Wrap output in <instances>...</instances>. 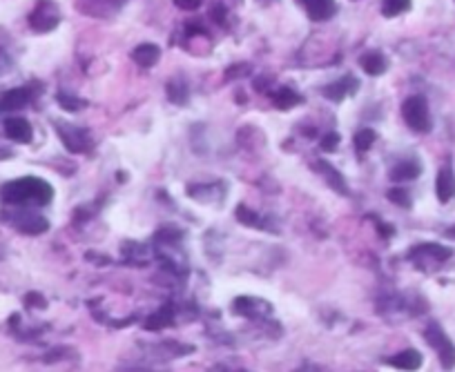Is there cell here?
<instances>
[{"label": "cell", "mask_w": 455, "mask_h": 372, "mask_svg": "<svg viewBox=\"0 0 455 372\" xmlns=\"http://www.w3.org/2000/svg\"><path fill=\"white\" fill-rule=\"evenodd\" d=\"M0 196L9 205H49L54 198V187L43 178L25 176L5 183L0 187Z\"/></svg>", "instance_id": "obj_1"}, {"label": "cell", "mask_w": 455, "mask_h": 372, "mask_svg": "<svg viewBox=\"0 0 455 372\" xmlns=\"http://www.w3.org/2000/svg\"><path fill=\"white\" fill-rule=\"evenodd\" d=\"M402 116H404L406 125L413 132L427 134L431 130V112H429V103L422 96H411L402 105Z\"/></svg>", "instance_id": "obj_2"}, {"label": "cell", "mask_w": 455, "mask_h": 372, "mask_svg": "<svg viewBox=\"0 0 455 372\" xmlns=\"http://www.w3.org/2000/svg\"><path fill=\"white\" fill-rule=\"evenodd\" d=\"M424 339L429 341V346L438 353L442 368L453 370L455 368V344L449 339V335L444 332L438 323H429L427 330H424Z\"/></svg>", "instance_id": "obj_3"}, {"label": "cell", "mask_w": 455, "mask_h": 372, "mask_svg": "<svg viewBox=\"0 0 455 372\" xmlns=\"http://www.w3.org/2000/svg\"><path fill=\"white\" fill-rule=\"evenodd\" d=\"M58 23H60V14L54 0H38L36 9L29 14V27L38 31V34L56 29Z\"/></svg>", "instance_id": "obj_4"}, {"label": "cell", "mask_w": 455, "mask_h": 372, "mask_svg": "<svg viewBox=\"0 0 455 372\" xmlns=\"http://www.w3.org/2000/svg\"><path fill=\"white\" fill-rule=\"evenodd\" d=\"M451 254H453L451 248H444L440 243H422V246L411 250L408 259L415 263L420 270H427L429 263H442V261L451 259Z\"/></svg>", "instance_id": "obj_5"}, {"label": "cell", "mask_w": 455, "mask_h": 372, "mask_svg": "<svg viewBox=\"0 0 455 372\" xmlns=\"http://www.w3.org/2000/svg\"><path fill=\"white\" fill-rule=\"evenodd\" d=\"M56 132L63 138V143H65V147L69 152L81 154V152L90 150V136H88L85 130H81V127H76V125H58Z\"/></svg>", "instance_id": "obj_6"}, {"label": "cell", "mask_w": 455, "mask_h": 372, "mask_svg": "<svg viewBox=\"0 0 455 372\" xmlns=\"http://www.w3.org/2000/svg\"><path fill=\"white\" fill-rule=\"evenodd\" d=\"M12 223L18 232H23V235H29V237L43 235V232L49 230V221L45 217L36 214V212H20V214H14Z\"/></svg>", "instance_id": "obj_7"}, {"label": "cell", "mask_w": 455, "mask_h": 372, "mask_svg": "<svg viewBox=\"0 0 455 372\" xmlns=\"http://www.w3.org/2000/svg\"><path fill=\"white\" fill-rule=\"evenodd\" d=\"M299 3L304 5L306 14H308V18L315 20V23H322V20L333 18L337 12L335 0H299Z\"/></svg>", "instance_id": "obj_8"}, {"label": "cell", "mask_w": 455, "mask_h": 372, "mask_svg": "<svg viewBox=\"0 0 455 372\" xmlns=\"http://www.w3.org/2000/svg\"><path fill=\"white\" fill-rule=\"evenodd\" d=\"M5 136L14 143H29L34 132H31L29 121L20 119V116H12V119L5 121Z\"/></svg>", "instance_id": "obj_9"}, {"label": "cell", "mask_w": 455, "mask_h": 372, "mask_svg": "<svg viewBox=\"0 0 455 372\" xmlns=\"http://www.w3.org/2000/svg\"><path fill=\"white\" fill-rule=\"evenodd\" d=\"M235 312L241 314V316L255 319V316L268 314L270 305L266 301H261V299H252V296H239V299H235Z\"/></svg>", "instance_id": "obj_10"}, {"label": "cell", "mask_w": 455, "mask_h": 372, "mask_svg": "<svg viewBox=\"0 0 455 372\" xmlns=\"http://www.w3.org/2000/svg\"><path fill=\"white\" fill-rule=\"evenodd\" d=\"M436 194L440 198V203H449L455 196V172L449 165L440 169L438 180H436Z\"/></svg>", "instance_id": "obj_11"}, {"label": "cell", "mask_w": 455, "mask_h": 372, "mask_svg": "<svg viewBox=\"0 0 455 372\" xmlns=\"http://www.w3.org/2000/svg\"><path fill=\"white\" fill-rule=\"evenodd\" d=\"M31 94L29 90L25 87H14L3 94V99H0V110L3 112H16V110H23L25 105L29 103Z\"/></svg>", "instance_id": "obj_12"}, {"label": "cell", "mask_w": 455, "mask_h": 372, "mask_svg": "<svg viewBox=\"0 0 455 372\" xmlns=\"http://www.w3.org/2000/svg\"><path fill=\"white\" fill-rule=\"evenodd\" d=\"M132 58L139 67L150 69V67L156 65L158 58H161V49H158L156 45H152V42H143V45H139L132 51Z\"/></svg>", "instance_id": "obj_13"}, {"label": "cell", "mask_w": 455, "mask_h": 372, "mask_svg": "<svg viewBox=\"0 0 455 372\" xmlns=\"http://www.w3.org/2000/svg\"><path fill=\"white\" fill-rule=\"evenodd\" d=\"M386 364L388 366H393L397 370H406V372H413V370H420L422 366V355L417 353V350H404V353H399L395 357H390L386 359Z\"/></svg>", "instance_id": "obj_14"}, {"label": "cell", "mask_w": 455, "mask_h": 372, "mask_svg": "<svg viewBox=\"0 0 455 372\" xmlns=\"http://www.w3.org/2000/svg\"><path fill=\"white\" fill-rule=\"evenodd\" d=\"M355 90H357V81L353 76H346V78L324 87V96L337 103V101H342L344 96H348V94H355Z\"/></svg>", "instance_id": "obj_15"}, {"label": "cell", "mask_w": 455, "mask_h": 372, "mask_svg": "<svg viewBox=\"0 0 455 372\" xmlns=\"http://www.w3.org/2000/svg\"><path fill=\"white\" fill-rule=\"evenodd\" d=\"M317 172H320L326 180H328V185H331L335 192H340V194H346L348 192V187H346V180L344 176L337 172V169L328 163V161H317Z\"/></svg>", "instance_id": "obj_16"}, {"label": "cell", "mask_w": 455, "mask_h": 372, "mask_svg": "<svg viewBox=\"0 0 455 372\" xmlns=\"http://www.w3.org/2000/svg\"><path fill=\"white\" fill-rule=\"evenodd\" d=\"M359 65H362V69L366 74H370V76H382L388 67V62H386L382 51H366L362 60H359Z\"/></svg>", "instance_id": "obj_17"}, {"label": "cell", "mask_w": 455, "mask_h": 372, "mask_svg": "<svg viewBox=\"0 0 455 372\" xmlns=\"http://www.w3.org/2000/svg\"><path fill=\"white\" fill-rule=\"evenodd\" d=\"M174 323V303H165L161 305V310L154 312L150 319L145 321L147 330H163V328Z\"/></svg>", "instance_id": "obj_18"}, {"label": "cell", "mask_w": 455, "mask_h": 372, "mask_svg": "<svg viewBox=\"0 0 455 372\" xmlns=\"http://www.w3.org/2000/svg\"><path fill=\"white\" fill-rule=\"evenodd\" d=\"M420 172H422V167L417 161H402L390 169V180H397V183H402V180H413L420 176Z\"/></svg>", "instance_id": "obj_19"}, {"label": "cell", "mask_w": 455, "mask_h": 372, "mask_svg": "<svg viewBox=\"0 0 455 372\" xmlns=\"http://www.w3.org/2000/svg\"><path fill=\"white\" fill-rule=\"evenodd\" d=\"M272 101H274V105H277L279 110L288 112L290 108H295V105H299V103H301V96H299V94H295L290 87H281V90L274 92Z\"/></svg>", "instance_id": "obj_20"}, {"label": "cell", "mask_w": 455, "mask_h": 372, "mask_svg": "<svg viewBox=\"0 0 455 372\" xmlns=\"http://www.w3.org/2000/svg\"><path fill=\"white\" fill-rule=\"evenodd\" d=\"M411 9V0H382V14L386 18H395Z\"/></svg>", "instance_id": "obj_21"}, {"label": "cell", "mask_w": 455, "mask_h": 372, "mask_svg": "<svg viewBox=\"0 0 455 372\" xmlns=\"http://www.w3.org/2000/svg\"><path fill=\"white\" fill-rule=\"evenodd\" d=\"M167 96H170V101L176 105L185 103L188 101V85L181 78L170 81V85H167Z\"/></svg>", "instance_id": "obj_22"}, {"label": "cell", "mask_w": 455, "mask_h": 372, "mask_svg": "<svg viewBox=\"0 0 455 372\" xmlns=\"http://www.w3.org/2000/svg\"><path fill=\"white\" fill-rule=\"evenodd\" d=\"M375 143V132L373 130H359L357 134H355V145H357V150L359 152H366V150H370V145Z\"/></svg>", "instance_id": "obj_23"}, {"label": "cell", "mask_w": 455, "mask_h": 372, "mask_svg": "<svg viewBox=\"0 0 455 372\" xmlns=\"http://www.w3.org/2000/svg\"><path fill=\"white\" fill-rule=\"evenodd\" d=\"M56 101H58L60 108H65L67 112H78V110L83 108V105H85L81 99L72 96V94H65V92H60L58 96H56Z\"/></svg>", "instance_id": "obj_24"}, {"label": "cell", "mask_w": 455, "mask_h": 372, "mask_svg": "<svg viewBox=\"0 0 455 372\" xmlns=\"http://www.w3.org/2000/svg\"><path fill=\"white\" fill-rule=\"evenodd\" d=\"M237 219L241 223H246V226H252V228H263V223L257 219V214L252 210H248L246 205H239L237 208Z\"/></svg>", "instance_id": "obj_25"}, {"label": "cell", "mask_w": 455, "mask_h": 372, "mask_svg": "<svg viewBox=\"0 0 455 372\" xmlns=\"http://www.w3.org/2000/svg\"><path fill=\"white\" fill-rule=\"evenodd\" d=\"M388 198L393 201L395 205H399V208H408L411 205V198H408V192L406 189H399V187H393L388 192Z\"/></svg>", "instance_id": "obj_26"}, {"label": "cell", "mask_w": 455, "mask_h": 372, "mask_svg": "<svg viewBox=\"0 0 455 372\" xmlns=\"http://www.w3.org/2000/svg\"><path fill=\"white\" fill-rule=\"evenodd\" d=\"M337 143H340V134H335V132L326 134L322 138V150L324 152H335L337 150Z\"/></svg>", "instance_id": "obj_27"}, {"label": "cell", "mask_w": 455, "mask_h": 372, "mask_svg": "<svg viewBox=\"0 0 455 372\" xmlns=\"http://www.w3.org/2000/svg\"><path fill=\"white\" fill-rule=\"evenodd\" d=\"M25 303H27L29 307H40V310H43V307L47 305L45 296H40L38 292H29V294L25 296Z\"/></svg>", "instance_id": "obj_28"}, {"label": "cell", "mask_w": 455, "mask_h": 372, "mask_svg": "<svg viewBox=\"0 0 455 372\" xmlns=\"http://www.w3.org/2000/svg\"><path fill=\"white\" fill-rule=\"evenodd\" d=\"M172 3L179 7V9H183V12H192V9H199L201 3L204 0H172Z\"/></svg>", "instance_id": "obj_29"}, {"label": "cell", "mask_w": 455, "mask_h": 372, "mask_svg": "<svg viewBox=\"0 0 455 372\" xmlns=\"http://www.w3.org/2000/svg\"><path fill=\"white\" fill-rule=\"evenodd\" d=\"M447 237H451V239H455V228H451V230L447 232Z\"/></svg>", "instance_id": "obj_30"}, {"label": "cell", "mask_w": 455, "mask_h": 372, "mask_svg": "<svg viewBox=\"0 0 455 372\" xmlns=\"http://www.w3.org/2000/svg\"><path fill=\"white\" fill-rule=\"evenodd\" d=\"M121 372H150V370H121Z\"/></svg>", "instance_id": "obj_31"}]
</instances>
